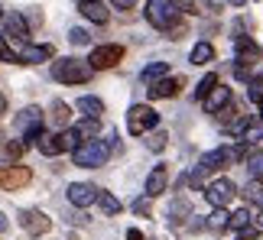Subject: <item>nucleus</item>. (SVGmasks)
Segmentation results:
<instances>
[{
  "label": "nucleus",
  "instance_id": "f257e3e1",
  "mask_svg": "<svg viewBox=\"0 0 263 240\" xmlns=\"http://www.w3.org/2000/svg\"><path fill=\"white\" fill-rule=\"evenodd\" d=\"M91 62H85V58H59V62H52V78L62 85H85L91 82Z\"/></svg>",
  "mask_w": 263,
  "mask_h": 240
},
{
  "label": "nucleus",
  "instance_id": "f03ea898",
  "mask_svg": "<svg viewBox=\"0 0 263 240\" xmlns=\"http://www.w3.org/2000/svg\"><path fill=\"white\" fill-rule=\"evenodd\" d=\"M146 19H149V26L169 33L179 23V4L176 0H146Z\"/></svg>",
  "mask_w": 263,
  "mask_h": 240
},
{
  "label": "nucleus",
  "instance_id": "7ed1b4c3",
  "mask_svg": "<svg viewBox=\"0 0 263 240\" xmlns=\"http://www.w3.org/2000/svg\"><path fill=\"white\" fill-rule=\"evenodd\" d=\"M72 159H75V166H82V169H101L110 159V146L104 139H85L72 153Z\"/></svg>",
  "mask_w": 263,
  "mask_h": 240
},
{
  "label": "nucleus",
  "instance_id": "20e7f679",
  "mask_svg": "<svg viewBox=\"0 0 263 240\" xmlns=\"http://www.w3.org/2000/svg\"><path fill=\"white\" fill-rule=\"evenodd\" d=\"M43 111L39 107H26V111H20V117L13 120V130L20 136L26 139V143H36L39 136H43Z\"/></svg>",
  "mask_w": 263,
  "mask_h": 240
},
{
  "label": "nucleus",
  "instance_id": "39448f33",
  "mask_svg": "<svg viewBox=\"0 0 263 240\" xmlns=\"http://www.w3.org/2000/svg\"><path fill=\"white\" fill-rule=\"evenodd\" d=\"M156 124H159V114H156L149 104H134V107L127 111V130H130L134 136H143L146 130H153Z\"/></svg>",
  "mask_w": 263,
  "mask_h": 240
},
{
  "label": "nucleus",
  "instance_id": "423d86ee",
  "mask_svg": "<svg viewBox=\"0 0 263 240\" xmlns=\"http://www.w3.org/2000/svg\"><path fill=\"white\" fill-rule=\"evenodd\" d=\"M234 195H237V185L231 182V178H215V182L205 188V198H208L211 208H228L234 202Z\"/></svg>",
  "mask_w": 263,
  "mask_h": 240
},
{
  "label": "nucleus",
  "instance_id": "0eeeda50",
  "mask_svg": "<svg viewBox=\"0 0 263 240\" xmlns=\"http://www.w3.org/2000/svg\"><path fill=\"white\" fill-rule=\"evenodd\" d=\"M33 182V172L26 166H0V188L4 192H16Z\"/></svg>",
  "mask_w": 263,
  "mask_h": 240
},
{
  "label": "nucleus",
  "instance_id": "6e6552de",
  "mask_svg": "<svg viewBox=\"0 0 263 240\" xmlns=\"http://www.w3.org/2000/svg\"><path fill=\"white\" fill-rule=\"evenodd\" d=\"M20 227H23L29 237H39V234H49L52 221H49V214L39 211V208H26V211L20 214Z\"/></svg>",
  "mask_w": 263,
  "mask_h": 240
},
{
  "label": "nucleus",
  "instance_id": "1a4fd4ad",
  "mask_svg": "<svg viewBox=\"0 0 263 240\" xmlns=\"http://www.w3.org/2000/svg\"><path fill=\"white\" fill-rule=\"evenodd\" d=\"M120 58H124V46H117V43H107V46H98V49H91V68H114Z\"/></svg>",
  "mask_w": 263,
  "mask_h": 240
},
{
  "label": "nucleus",
  "instance_id": "9d476101",
  "mask_svg": "<svg viewBox=\"0 0 263 240\" xmlns=\"http://www.w3.org/2000/svg\"><path fill=\"white\" fill-rule=\"evenodd\" d=\"M4 36L10 39V43H13V39H16V43H26V39H29V23H26V16L16 13V10H13V13H7V16H4Z\"/></svg>",
  "mask_w": 263,
  "mask_h": 240
},
{
  "label": "nucleus",
  "instance_id": "9b49d317",
  "mask_svg": "<svg viewBox=\"0 0 263 240\" xmlns=\"http://www.w3.org/2000/svg\"><path fill=\"white\" fill-rule=\"evenodd\" d=\"M98 195H101V188L88 185V182H72V185H68V202H72L75 208H88V205H95V202H98Z\"/></svg>",
  "mask_w": 263,
  "mask_h": 240
},
{
  "label": "nucleus",
  "instance_id": "f8f14e48",
  "mask_svg": "<svg viewBox=\"0 0 263 240\" xmlns=\"http://www.w3.org/2000/svg\"><path fill=\"white\" fill-rule=\"evenodd\" d=\"M231 104V88L228 85H215V88H211V91H208V97H205V101H201V107H205V111L208 114H218V111H224V107Z\"/></svg>",
  "mask_w": 263,
  "mask_h": 240
},
{
  "label": "nucleus",
  "instance_id": "ddd939ff",
  "mask_svg": "<svg viewBox=\"0 0 263 240\" xmlns=\"http://www.w3.org/2000/svg\"><path fill=\"white\" fill-rule=\"evenodd\" d=\"M234 43H237V65L250 68V65L260 62V49H257V43H254L250 36H237Z\"/></svg>",
  "mask_w": 263,
  "mask_h": 240
},
{
  "label": "nucleus",
  "instance_id": "4468645a",
  "mask_svg": "<svg viewBox=\"0 0 263 240\" xmlns=\"http://www.w3.org/2000/svg\"><path fill=\"white\" fill-rule=\"evenodd\" d=\"M231 159H234L231 149H211V153H205L198 159V169H201V172H215V169H224Z\"/></svg>",
  "mask_w": 263,
  "mask_h": 240
},
{
  "label": "nucleus",
  "instance_id": "2eb2a0df",
  "mask_svg": "<svg viewBox=\"0 0 263 240\" xmlns=\"http://www.w3.org/2000/svg\"><path fill=\"white\" fill-rule=\"evenodd\" d=\"M182 91V78H159L156 85H149V97L163 101V97H176Z\"/></svg>",
  "mask_w": 263,
  "mask_h": 240
},
{
  "label": "nucleus",
  "instance_id": "dca6fc26",
  "mask_svg": "<svg viewBox=\"0 0 263 240\" xmlns=\"http://www.w3.org/2000/svg\"><path fill=\"white\" fill-rule=\"evenodd\" d=\"M46 58H52V46H23V49H16V62L36 65V62H46Z\"/></svg>",
  "mask_w": 263,
  "mask_h": 240
},
{
  "label": "nucleus",
  "instance_id": "f3484780",
  "mask_svg": "<svg viewBox=\"0 0 263 240\" xmlns=\"http://www.w3.org/2000/svg\"><path fill=\"white\" fill-rule=\"evenodd\" d=\"M166 182H169V169H166V166H156L153 172L146 175V195H149V198L163 195V192H166Z\"/></svg>",
  "mask_w": 263,
  "mask_h": 240
},
{
  "label": "nucleus",
  "instance_id": "a211bd4d",
  "mask_svg": "<svg viewBox=\"0 0 263 240\" xmlns=\"http://www.w3.org/2000/svg\"><path fill=\"white\" fill-rule=\"evenodd\" d=\"M36 146H39V153H43V156H59V153H62V133H43V136H39L36 139Z\"/></svg>",
  "mask_w": 263,
  "mask_h": 240
},
{
  "label": "nucleus",
  "instance_id": "6ab92c4d",
  "mask_svg": "<svg viewBox=\"0 0 263 240\" xmlns=\"http://www.w3.org/2000/svg\"><path fill=\"white\" fill-rule=\"evenodd\" d=\"M78 10H82V16L91 19V23H107L110 19V13L98 4V0H85V4H78Z\"/></svg>",
  "mask_w": 263,
  "mask_h": 240
},
{
  "label": "nucleus",
  "instance_id": "aec40b11",
  "mask_svg": "<svg viewBox=\"0 0 263 240\" xmlns=\"http://www.w3.org/2000/svg\"><path fill=\"white\" fill-rule=\"evenodd\" d=\"M211 58H215V46H211V43H198L195 49H192L189 62H192V65H208Z\"/></svg>",
  "mask_w": 263,
  "mask_h": 240
},
{
  "label": "nucleus",
  "instance_id": "412c9836",
  "mask_svg": "<svg viewBox=\"0 0 263 240\" xmlns=\"http://www.w3.org/2000/svg\"><path fill=\"white\" fill-rule=\"evenodd\" d=\"M163 75H169V62H153V65H146L143 72H140V78H143L146 85H156Z\"/></svg>",
  "mask_w": 263,
  "mask_h": 240
},
{
  "label": "nucleus",
  "instance_id": "4be33fe9",
  "mask_svg": "<svg viewBox=\"0 0 263 240\" xmlns=\"http://www.w3.org/2000/svg\"><path fill=\"white\" fill-rule=\"evenodd\" d=\"M244 166H247L250 178H260L263 175V149H250V153L244 156Z\"/></svg>",
  "mask_w": 263,
  "mask_h": 240
},
{
  "label": "nucleus",
  "instance_id": "5701e85b",
  "mask_svg": "<svg viewBox=\"0 0 263 240\" xmlns=\"http://www.w3.org/2000/svg\"><path fill=\"white\" fill-rule=\"evenodd\" d=\"M205 227H211V231H224V227H231V214L224 211V208H215V214L205 221Z\"/></svg>",
  "mask_w": 263,
  "mask_h": 240
},
{
  "label": "nucleus",
  "instance_id": "b1692460",
  "mask_svg": "<svg viewBox=\"0 0 263 240\" xmlns=\"http://www.w3.org/2000/svg\"><path fill=\"white\" fill-rule=\"evenodd\" d=\"M98 205H101V211H104L107 217H114V214H120V202L110 192H101L98 195Z\"/></svg>",
  "mask_w": 263,
  "mask_h": 240
},
{
  "label": "nucleus",
  "instance_id": "393cba45",
  "mask_svg": "<svg viewBox=\"0 0 263 240\" xmlns=\"http://www.w3.org/2000/svg\"><path fill=\"white\" fill-rule=\"evenodd\" d=\"M78 107L85 111V117H95V120L104 114V104H101V97H82V101H78Z\"/></svg>",
  "mask_w": 263,
  "mask_h": 240
},
{
  "label": "nucleus",
  "instance_id": "a878e982",
  "mask_svg": "<svg viewBox=\"0 0 263 240\" xmlns=\"http://www.w3.org/2000/svg\"><path fill=\"white\" fill-rule=\"evenodd\" d=\"M68 120H72V107L62 104V101H55L52 104V124L55 127H68Z\"/></svg>",
  "mask_w": 263,
  "mask_h": 240
},
{
  "label": "nucleus",
  "instance_id": "bb28decb",
  "mask_svg": "<svg viewBox=\"0 0 263 240\" xmlns=\"http://www.w3.org/2000/svg\"><path fill=\"white\" fill-rule=\"evenodd\" d=\"M75 133L82 136V143H85V139H95V133H98V120H95V117H88V120H82V124L75 127Z\"/></svg>",
  "mask_w": 263,
  "mask_h": 240
},
{
  "label": "nucleus",
  "instance_id": "cd10ccee",
  "mask_svg": "<svg viewBox=\"0 0 263 240\" xmlns=\"http://www.w3.org/2000/svg\"><path fill=\"white\" fill-rule=\"evenodd\" d=\"M244 198H247L250 205H260V208H263V185L257 182V178H254V182H250V185L244 188Z\"/></svg>",
  "mask_w": 263,
  "mask_h": 240
},
{
  "label": "nucleus",
  "instance_id": "c85d7f7f",
  "mask_svg": "<svg viewBox=\"0 0 263 240\" xmlns=\"http://www.w3.org/2000/svg\"><path fill=\"white\" fill-rule=\"evenodd\" d=\"M215 85H218V75H205V78L198 82V88H195V97H198V101H205L208 91H211Z\"/></svg>",
  "mask_w": 263,
  "mask_h": 240
},
{
  "label": "nucleus",
  "instance_id": "c756f323",
  "mask_svg": "<svg viewBox=\"0 0 263 240\" xmlns=\"http://www.w3.org/2000/svg\"><path fill=\"white\" fill-rule=\"evenodd\" d=\"M247 224H250V211H247V208H240V211L231 214V227H234V231H244Z\"/></svg>",
  "mask_w": 263,
  "mask_h": 240
},
{
  "label": "nucleus",
  "instance_id": "7c9ffc66",
  "mask_svg": "<svg viewBox=\"0 0 263 240\" xmlns=\"http://www.w3.org/2000/svg\"><path fill=\"white\" fill-rule=\"evenodd\" d=\"M185 13H205V0H176Z\"/></svg>",
  "mask_w": 263,
  "mask_h": 240
},
{
  "label": "nucleus",
  "instance_id": "2f4dec72",
  "mask_svg": "<svg viewBox=\"0 0 263 240\" xmlns=\"http://www.w3.org/2000/svg\"><path fill=\"white\" fill-rule=\"evenodd\" d=\"M166 139H169L166 133H153V136H149V139H146V146H149V149H153V153H159V149H166Z\"/></svg>",
  "mask_w": 263,
  "mask_h": 240
},
{
  "label": "nucleus",
  "instance_id": "473e14b6",
  "mask_svg": "<svg viewBox=\"0 0 263 240\" xmlns=\"http://www.w3.org/2000/svg\"><path fill=\"white\" fill-rule=\"evenodd\" d=\"M4 156L7 159H20V156H23V143H7L4 146Z\"/></svg>",
  "mask_w": 263,
  "mask_h": 240
},
{
  "label": "nucleus",
  "instance_id": "72a5a7b5",
  "mask_svg": "<svg viewBox=\"0 0 263 240\" xmlns=\"http://www.w3.org/2000/svg\"><path fill=\"white\" fill-rule=\"evenodd\" d=\"M68 39H72L75 46H85L91 36H88V29H72V33H68Z\"/></svg>",
  "mask_w": 263,
  "mask_h": 240
},
{
  "label": "nucleus",
  "instance_id": "f704fd0d",
  "mask_svg": "<svg viewBox=\"0 0 263 240\" xmlns=\"http://www.w3.org/2000/svg\"><path fill=\"white\" fill-rule=\"evenodd\" d=\"M134 211L137 214H149V198H137V202H134Z\"/></svg>",
  "mask_w": 263,
  "mask_h": 240
},
{
  "label": "nucleus",
  "instance_id": "c9c22d12",
  "mask_svg": "<svg viewBox=\"0 0 263 240\" xmlns=\"http://www.w3.org/2000/svg\"><path fill=\"white\" fill-rule=\"evenodd\" d=\"M257 237H260V231H257V227H250V224H247L244 231H240V237H237V240H257Z\"/></svg>",
  "mask_w": 263,
  "mask_h": 240
},
{
  "label": "nucleus",
  "instance_id": "e433bc0d",
  "mask_svg": "<svg viewBox=\"0 0 263 240\" xmlns=\"http://www.w3.org/2000/svg\"><path fill=\"white\" fill-rule=\"evenodd\" d=\"M134 4H137V0H114V7H117V10H130Z\"/></svg>",
  "mask_w": 263,
  "mask_h": 240
},
{
  "label": "nucleus",
  "instance_id": "4c0bfd02",
  "mask_svg": "<svg viewBox=\"0 0 263 240\" xmlns=\"http://www.w3.org/2000/svg\"><path fill=\"white\" fill-rule=\"evenodd\" d=\"M127 240H143V234H140L137 227H130V231H127Z\"/></svg>",
  "mask_w": 263,
  "mask_h": 240
},
{
  "label": "nucleus",
  "instance_id": "58836bf2",
  "mask_svg": "<svg viewBox=\"0 0 263 240\" xmlns=\"http://www.w3.org/2000/svg\"><path fill=\"white\" fill-rule=\"evenodd\" d=\"M7 227H10V221H7V217H4V211H0V234H4Z\"/></svg>",
  "mask_w": 263,
  "mask_h": 240
},
{
  "label": "nucleus",
  "instance_id": "ea45409f",
  "mask_svg": "<svg viewBox=\"0 0 263 240\" xmlns=\"http://www.w3.org/2000/svg\"><path fill=\"white\" fill-rule=\"evenodd\" d=\"M257 111H260V120H263V94L257 97Z\"/></svg>",
  "mask_w": 263,
  "mask_h": 240
},
{
  "label": "nucleus",
  "instance_id": "a19ab883",
  "mask_svg": "<svg viewBox=\"0 0 263 240\" xmlns=\"http://www.w3.org/2000/svg\"><path fill=\"white\" fill-rule=\"evenodd\" d=\"M228 4H231V7H244L247 0H228Z\"/></svg>",
  "mask_w": 263,
  "mask_h": 240
},
{
  "label": "nucleus",
  "instance_id": "79ce46f5",
  "mask_svg": "<svg viewBox=\"0 0 263 240\" xmlns=\"http://www.w3.org/2000/svg\"><path fill=\"white\" fill-rule=\"evenodd\" d=\"M4 111H7V97L0 94V114H4Z\"/></svg>",
  "mask_w": 263,
  "mask_h": 240
},
{
  "label": "nucleus",
  "instance_id": "37998d69",
  "mask_svg": "<svg viewBox=\"0 0 263 240\" xmlns=\"http://www.w3.org/2000/svg\"><path fill=\"white\" fill-rule=\"evenodd\" d=\"M257 224H260V227H263V208H260V217H257Z\"/></svg>",
  "mask_w": 263,
  "mask_h": 240
},
{
  "label": "nucleus",
  "instance_id": "c03bdc74",
  "mask_svg": "<svg viewBox=\"0 0 263 240\" xmlns=\"http://www.w3.org/2000/svg\"><path fill=\"white\" fill-rule=\"evenodd\" d=\"M4 16H7V13H4V10H0V23H4Z\"/></svg>",
  "mask_w": 263,
  "mask_h": 240
},
{
  "label": "nucleus",
  "instance_id": "a18cd8bd",
  "mask_svg": "<svg viewBox=\"0 0 263 240\" xmlns=\"http://www.w3.org/2000/svg\"><path fill=\"white\" fill-rule=\"evenodd\" d=\"M78 4H85V0H78Z\"/></svg>",
  "mask_w": 263,
  "mask_h": 240
},
{
  "label": "nucleus",
  "instance_id": "49530a36",
  "mask_svg": "<svg viewBox=\"0 0 263 240\" xmlns=\"http://www.w3.org/2000/svg\"><path fill=\"white\" fill-rule=\"evenodd\" d=\"M0 136H4V133H0Z\"/></svg>",
  "mask_w": 263,
  "mask_h": 240
}]
</instances>
